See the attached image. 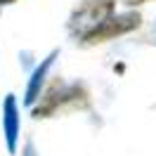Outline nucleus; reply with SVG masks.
<instances>
[{
	"instance_id": "1",
	"label": "nucleus",
	"mask_w": 156,
	"mask_h": 156,
	"mask_svg": "<svg viewBox=\"0 0 156 156\" xmlns=\"http://www.w3.org/2000/svg\"><path fill=\"white\" fill-rule=\"evenodd\" d=\"M140 24V17L137 14H121V17H107V19L97 24L95 29H90L85 33V43H102V40H109L114 36H121V33H128L130 29H135Z\"/></svg>"
},
{
	"instance_id": "3",
	"label": "nucleus",
	"mask_w": 156,
	"mask_h": 156,
	"mask_svg": "<svg viewBox=\"0 0 156 156\" xmlns=\"http://www.w3.org/2000/svg\"><path fill=\"white\" fill-rule=\"evenodd\" d=\"M2 2H12V0H0V5H2Z\"/></svg>"
},
{
	"instance_id": "2",
	"label": "nucleus",
	"mask_w": 156,
	"mask_h": 156,
	"mask_svg": "<svg viewBox=\"0 0 156 156\" xmlns=\"http://www.w3.org/2000/svg\"><path fill=\"white\" fill-rule=\"evenodd\" d=\"M128 5H140V2H147V0H126Z\"/></svg>"
}]
</instances>
